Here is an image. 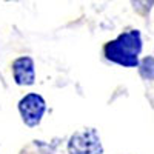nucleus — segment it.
Returning <instances> with one entry per match:
<instances>
[{
    "instance_id": "nucleus-3",
    "label": "nucleus",
    "mask_w": 154,
    "mask_h": 154,
    "mask_svg": "<svg viewBox=\"0 0 154 154\" xmlns=\"http://www.w3.org/2000/svg\"><path fill=\"white\" fill-rule=\"evenodd\" d=\"M45 111H46V102L37 93H29L23 96L19 102V112L22 116V120L29 128H34L42 122Z\"/></svg>"
},
{
    "instance_id": "nucleus-1",
    "label": "nucleus",
    "mask_w": 154,
    "mask_h": 154,
    "mask_svg": "<svg viewBox=\"0 0 154 154\" xmlns=\"http://www.w3.org/2000/svg\"><path fill=\"white\" fill-rule=\"evenodd\" d=\"M143 42L139 29H128L119 34L114 40L103 46V56L106 60L117 63L125 68H136L139 65V56L142 53Z\"/></svg>"
},
{
    "instance_id": "nucleus-2",
    "label": "nucleus",
    "mask_w": 154,
    "mask_h": 154,
    "mask_svg": "<svg viewBox=\"0 0 154 154\" xmlns=\"http://www.w3.org/2000/svg\"><path fill=\"white\" fill-rule=\"evenodd\" d=\"M69 154H103V146L96 128H85L74 133L68 140Z\"/></svg>"
},
{
    "instance_id": "nucleus-7",
    "label": "nucleus",
    "mask_w": 154,
    "mask_h": 154,
    "mask_svg": "<svg viewBox=\"0 0 154 154\" xmlns=\"http://www.w3.org/2000/svg\"><path fill=\"white\" fill-rule=\"evenodd\" d=\"M6 2H16V0H6Z\"/></svg>"
},
{
    "instance_id": "nucleus-5",
    "label": "nucleus",
    "mask_w": 154,
    "mask_h": 154,
    "mask_svg": "<svg viewBox=\"0 0 154 154\" xmlns=\"http://www.w3.org/2000/svg\"><path fill=\"white\" fill-rule=\"evenodd\" d=\"M139 74L142 79L145 80H154V57L152 56H148V57H143L142 60L139 62Z\"/></svg>"
},
{
    "instance_id": "nucleus-4",
    "label": "nucleus",
    "mask_w": 154,
    "mask_h": 154,
    "mask_svg": "<svg viewBox=\"0 0 154 154\" xmlns=\"http://www.w3.org/2000/svg\"><path fill=\"white\" fill-rule=\"evenodd\" d=\"M12 77L14 82L20 86H31L35 82L34 60L28 56L17 57L12 62Z\"/></svg>"
},
{
    "instance_id": "nucleus-6",
    "label": "nucleus",
    "mask_w": 154,
    "mask_h": 154,
    "mask_svg": "<svg viewBox=\"0 0 154 154\" xmlns=\"http://www.w3.org/2000/svg\"><path fill=\"white\" fill-rule=\"evenodd\" d=\"M131 5L137 14L142 17H148L154 6V0H131Z\"/></svg>"
}]
</instances>
